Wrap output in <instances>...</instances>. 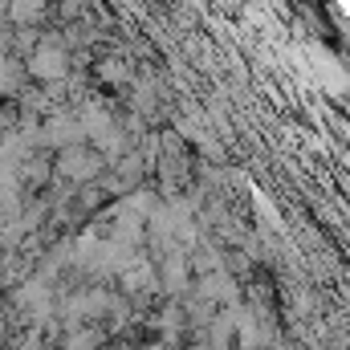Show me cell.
I'll list each match as a JSON object with an SVG mask.
<instances>
[{
  "instance_id": "5b68a950",
  "label": "cell",
  "mask_w": 350,
  "mask_h": 350,
  "mask_svg": "<svg viewBox=\"0 0 350 350\" xmlns=\"http://www.w3.org/2000/svg\"><path fill=\"white\" fill-rule=\"evenodd\" d=\"M126 285H131V289L151 285V269H147V265H135V269H131V277H126Z\"/></svg>"
},
{
  "instance_id": "6da1fadb",
  "label": "cell",
  "mask_w": 350,
  "mask_h": 350,
  "mask_svg": "<svg viewBox=\"0 0 350 350\" xmlns=\"http://www.w3.org/2000/svg\"><path fill=\"white\" fill-rule=\"evenodd\" d=\"M33 74L37 78H49V82L66 74V53H62L57 41H41V49L33 53Z\"/></svg>"
},
{
  "instance_id": "3957f363",
  "label": "cell",
  "mask_w": 350,
  "mask_h": 350,
  "mask_svg": "<svg viewBox=\"0 0 350 350\" xmlns=\"http://www.w3.org/2000/svg\"><path fill=\"white\" fill-rule=\"evenodd\" d=\"M82 135H86L82 122H74V118H53L49 131H45V143H78Z\"/></svg>"
},
{
  "instance_id": "277c9868",
  "label": "cell",
  "mask_w": 350,
  "mask_h": 350,
  "mask_svg": "<svg viewBox=\"0 0 350 350\" xmlns=\"http://www.w3.org/2000/svg\"><path fill=\"white\" fill-rule=\"evenodd\" d=\"M41 0H12V21H21V25H33L37 16H41Z\"/></svg>"
},
{
  "instance_id": "7a4b0ae2",
  "label": "cell",
  "mask_w": 350,
  "mask_h": 350,
  "mask_svg": "<svg viewBox=\"0 0 350 350\" xmlns=\"http://www.w3.org/2000/svg\"><path fill=\"white\" fill-rule=\"evenodd\" d=\"M62 175H70V179H90V175H98V155L66 151V155H62Z\"/></svg>"
}]
</instances>
